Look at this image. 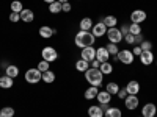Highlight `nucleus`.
I'll list each match as a JSON object with an SVG mask.
<instances>
[{"label":"nucleus","mask_w":157,"mask_h":117,"mask_svg":"<svg viewBox=\"0 0 157 117\" xmlns=\"http://www.w3.org/2000/svg\"><path fill=\"white\" fill-rule=\"evenodd\" d=\"M55 73L52 72V70H47V72H43V81L46 83V84H52L55 81Z\"/></svg>","instance_id":"25"},{"label":"nucleus","mask_w":157,"mask_h":117,"mask_svg":"<svg viewBox=\"0 0 157 117\" xmlns=\"http://www.w3.org/2000/svg\"><path fill=\"white\" fill-rule=\"evenodd\" d=\"M107 37H109V42H112V44H120L124 39L123 33L120 31V28H116V27L107 30Z\"/></svg>","instance_id":"5"},{"label":"nucleus","mask_w":157,"mask_h":117,"mask_svg":"<svg viewBox=\"0 0 157 117\" xmlns=\"http://www.w3.org/2000/svg\"><path fill=\"white\" fill-rule=\"evenodd\" d=\"M155 64H157V61H155Z\"/></svg>","instance_id":"51"},{"label":"nucleus","mask_w":157,"mask_h":117,"mask_svg":"<svg viewBox=\"0 0 157 117\" xmlns=\"http://www.w3.org/2000/svg\"><path fill=\"white\" fill-rule=\"evenodd\" d=\"M49 11L52 12V14H58V12H61V3L58 2V0H55L54 3L49 5Z\"/></svg>","instance_id":"29"},{"label":"nucleus","mask_w":157,"mask_h":117,"mask_svg":"<svg viewBox=\"0 0 157 117\" xmlns=\"http://www.w3.org/2000/svg\"><path fill=\"white\" fill-rule=\"evenodd\" d=\"M93 20H91V17H83L80 22H78V28L83 30V31H91V28H93Z\"/></svg>","instance_id":"16"},{"label":"nucleus","mask_w":157,"mask_h":117,"mask_svg":"<svg viewBox=\"0 0 157 117\" xmlns=\"http://www.w3.org/2000/svg\"><path fill=\"white\" fill-rule=\"evenodd\" d=\"M99 66H101V61H98V59H93V61H91V67L99 69Z\"/></svg>","instance_id":"43"},{"label":"nucleus","mask_w":157,"mask_h":117,"mask_svg":"<svg viewBox=\"0 0 157 117\" xmlns=\"http://www.w3.org/2000/svg\"><path fill=\"white\" fill-rule=\"evenodd\" d=\"M105 90H107L110 95H116V94H118V90H120V84H116L115 81L107 83V84H105Z\"/></svg>","instance_id":"27"},{"label":"nucleus","mask_w":157,"mask_h":117,"mask_svg":"<svg viewBox=\"0 0 157 117\" xmlns=\"http://www.w3.org/2000/svg\"><path fill=\"white\" fill-rule=\"evenodd\" d=\"M44 2H46V3H49V5H50V3H54V2H55V0H44Z\"/></svg>","instance_id":"45"},{"label":"nucleus","mask_w":157,"mask_h":117,"mask_svg":"<svg viewBox=\"0 0 157 117\" xmlns=\"http://www.w3.org/2000/svg\"><path fill=\"white\" fill-rule=\"evenodd\" d=\"M13 84H14V81H13V78H10L8 75L0 76V87L2 89H11Z\"/></svg>","instance_id":"21"},{"label":"nucleus","mask_w":157,"mask_h":117,"mask_svg":"<svg viewBox=\"0 0 157 117\" xmlns=\"http://www.w3.org/2000/svg\"><path fill=\"white\" fill-rule=\"evenodd\" d=\"M0 117H3V115H2V114H0Z\"/></svg>","instance_id":"47"},{"label":"nucleus","mask_w":157,"mask_h":117,"mask_svg":"<svg viewBox=\"0 0 157 117\" xmlns=\"http://www.w3.org/2000/svg\"><path fill=\"white\" fill-rule=\"evenodd\" d=\"M126 90H127V95H137L140 92V83L137 80H130L126 84Z\"/></svg>","instance_id":"12"},{"label":"nucleus","mask_w":157,"mask_h":117,"mask_svg":"<svg viewBox=\"0 0 157 117\" xmlns=\"http://www.w3.org/2000/svg\"><path fill=\"white\" fill-rule=\"evenodd\" d=\"M96 100L99 101V105H105V103H110L112 101V95L107 92V90H99Z\"/></svg>","instance_id":"17"},{"label":"nucleus","mask_w":157,"mask_h":117,"mask_svg":"<svg viewBox=\"0 0 157 117\" xmlns=\"http://www.w3.org/2000/svg\"><path fill=\"white\" fill-rule=\"evenodd\" d=\"M138 105H140V100H138L137 95H127V97L124 98V106H126L129 111H135V109L138 108Z\"/></svg>","instance_id":"8"},{"label":"nucleus","mask_w":157,"mask_h":117,"mask_svg":"<svg viewBox=\"0 0 157 117\" xmlns=\"http://www.w3.org/2000/svg\"><path fill=\"white\" fill-rule=\"evenodd\" d=\"M105 48L109 50V53L110 55H113V56H116L118 55V51H120V48H118V44H109V45H105Z\"/></svg>","instance_id":"34"},{"label":"nucleus","mask_w":157,"mask_h":117,"mask_svg":"<svg viewBox=\"0 0 157 117\" xmlns=\"http://www.w3.org/2000/svg\"><path fill=\"white\" fill-rule=\"evenodd\" d=\"M99 70H101L104 75H110V73L113 72V66H112V64H110L109 61H105V62H101Z\"/></svg>","instance_id":"28"},{"label":"nucleus","mask_w":157,"mask_h":117,"mask_svg":"<svg viewBox=\"0 0 157 117\" xmlns=\"http://www.w3.org/2000/svg\"><path fill=\"white\" fill-rule=\"evenodd\" d=\"M138 117H143V115H138Z\"/></svg>","instance_id":"48"},{"label":"nucleus","mask_w":157,"mask_h":117,"mask_svg":"<svg viewBox=\"0 0 157 117\" xmlns=\"http://www.w3.org/2000/svg\"><path fill=\"white\" fill-rule=\"evenodd\" d=\"M120 31L123 33V36H126V34H129V25H123V27L120 28Z\"/></svg>","instance_id":"42"},{"label":"nucleus","mask_w":157,"mask_h":117,"mask_svg":"<svg viewBox=\"0 0 157 117\" xmlns=\"http://www.w3.org/2000/svg\"><path fill=\"white\" fill-rule=\"evenodd\" d=\"M146 17H148V14L143 9H135V11H132L130 12V22L132 23H141V22H145L146 20Z\"/></svg>","instance_id":"7"},{"label":"nucleus","mask_w":157,"mask_h":117,"mask_svg":"<svg viewBox=\"0 0 157 117\" xmlns=\"http://www.w3.org/2000/svg\"><path fill=\"white\" fill-rule=\"evenodd\" d=\"M24 78L29 84H36V83H39L43 80V72H39L36 67H33V69H29L27 72H25Z\"/></svg>","instance_id":"3"},{"label":"nucleus","mask_w":157,"mask_h":117,"mask_svg":"<svg viewBox=\"0 0 157 117\" xmlns=\"http://www.w3.org/2000/svg\"><path fill=\"white\" fill-rule=\"evenodd\" d=\"M123 41H126L127 44H130V45H132V44H135V36L129 33V34H126V36H124V39H123Z\"/></svg>","instance_id":"36"},{"label":"nucleus","mask_w":157,"mask_h":117,"mask_svg":"<svg viewBox=\"0 0 157 117\" xmlns=\"http://www.w3.org/2000/svg\"><path fill=\"white\" fill-rule=\"evenodd\" d=\"M88 115L90 117H104V111L101 109L99 105H91L88 108Z\"/></svg>","instance_id":"20"},{"label":"nucleus","mask_w":157,"mask_h":117,"mask_svg":"<svg viewBox=\"0 0 157 117\" xmlns=\"http://www.w3.org/2000/svg\"><path fill=\"white\" fill-rule=\"evenodd\" d=\"M33 19H35V12L32 11V9H22L21 11V20L22 22H27V23H30V22H33Z\"/></svg>","instance_id":"18"},{"label":"nucleus","mask_w":157,"mask_h":117,"mask_svg":"<svg viewBox=\"0 0 157 117\" xmlns=\"http://www.w3.org/2000/svg\"><path fill=\"white\" fill-rule=\"evenodd\" d=\"M85 80L91 84V86H96L99 87L104 81V73L99 70V69H94V67H90L86 72H85Z\"/></svg>","instance_id":"2"},{"label":"nucleus","mask_w":157,"mask_h":117,"mask_svg":"<svg viewBox=\"0 0 157 117\" xmlns=\"http://www.w3.org/2000/svg\"><path fill=\"white\" fill-rule=\"evenodd\" d=\"M60 3H66V2H69V0H58Z\"/></svg>","instance_id":"46"},{"label":"nucleus","mask_w":157,"mask_h":117,"mask_svg":"<svg viewBox=\"0 0 157 117\" xmlns=\"http://www.w3.org/2000/svg\"><path fill=\"white\" fill-rule=\"evenodd\" d=\"M72 9V6H71V3L69 2H66V3H61V11H64V12H69Z\"/></svg>","instance_id":"39"},{"label":"nucleus","mask_w":157,"mask_h":117,"mask_svg":"<svg viewBox=\"0 0 157 117\" xmlns=\"http://www.w3.org/2000/svg\"><path fill=\"white\" fill-rule=\"evenodd\" d=\"M116 58L120 59L123 64H126V66H129V64H132L134 62V53H132V50H120L118 51V55Z\"/></svg>","instance_id":"6"},{"label":"nucleus","mask_w":157,"mask_h":117,"mask_svg":"<svg viewBox=\"0 0 157 117\" xmlns=\"http://www.w3.org/2000/svg\"><path fill=\"white\" fill-rule=\"evenodd\" d=\"M98 94H99V87H96V86H90V87L85 90L83 97H85L86 100H93V98L98 97Z\"/></svg>","instance_id":"19"},{"label":"nucleus","mask_w":157,"mask_h":117,"mask_svg":"<svg viewBox=\"0 0 157 117\" xmlns=\"http://www.w3.org/2000/svg\"><path fill=\"white\" fill-rule=\"evenodd\" d=\"M140 47H141L143 51H145V50H151V48H152V42H151V41H146V39H145V41L140 44Z\"/></svg>","instance_id":"35"},{"label":"nucleus","mask_w":157,"mask_h":117,"mask_svg":"<svg viewBox=\"0 0 157 117\" xmlns=\"http://www.w3.org/2000/svg\"><path fill=\"white\" fill-rule=\"evenodd\" d=\"M77 2H80V0H77Z\"/></svg>","instance_id":"49"},{"label":"nucleus","mask_w":157,"mask_h":117,"mask_svg":"<svg viewBox=\"0 0 157 117\" xmlns=\"http://www.w3.org/2000/svg\"><path fill=\"white\" fill-rule=\"evenodd\" d=\"M22 9H24V5H22V2H19V0H14V2L11 3V12H19L21 14Z\"/></svg>","instance_id":"31"},{"label":"nucleus","mask_w":157,"mask_h":117,"mask_svg":"<svg viewBox=\"0 0 157 117\" xmlns=\"http://www.w3.org/2000/svg\"><path fill=\"white\" fill-rule=\"evenodd\" d=\"M38 33H39V36H41V37L49 39V37H52V36H54V34L57 33V30H54V28L47 27V25H43V27L38 30Z\"/></svg>","instance_id":"15"},{"label":"nucleus","mask_w":157,"mask_h":117,"mask_svg":"<svg viewBox=\"0 0 157 117\" xmlns=\"http://www.w3.org/2000/svg\"><path fill=\"white\" fill-rule=\"evenodd\" d=\"M129 33L134 34V36H135V34H140V33H141V27H140L138 23H130V25H129Z\"/></svg>","instance_id":"33"},{"label":"nucleus","mask_w":157,"mask_h":117,"mask_svg":"<svg viewBox=\"0 0 157 117\" xmlns=\"http://www.w3.org/2000/svg\"><path fill=\"white\" fill-rule=\"evenodd\" d=\"M96 59L101 61V62H105L110 59V53H109V50L105 47H99L96 48Z\"/></svg>","instance_id":"14"},{"label":"nucleus","mask_w":157,"mask_h":117,"mask_svg":"<svg viewBox=\"0 0 157 117\" xmlns=\"http://www.w3.org/2000/svg\"><path fill=\"white\" fill-rule=\"evenodd\" d=\"M154 117H157V115H154Z\"/></svg>","instance_id":"50"},{"label":"nucleus","mask_w":157,"mask_h":117,"mask_svg":"<svg viewBox=\"0 0 157 117\" xmlns=\"http://www.w3.org/2000/svg\"><path fill=\"white\" fill-rule=\"evenodd\" d=\"M41 56H43V59L47 61V62H54V61H57V58H58V51L52 47V45H47V47H44V48L41 50Z\"/></svg>","instance_id":"4"},{"label":"nucleus","mask_w":157,"mask_h":117,"mask_svg":"<svg viewBox=\"0 0 157 117\" xmlns=\"http://www.w3.org/2000/svg\"><path fill=\"white\" fill-rule=\"evenodd\" d=\"M143 41H145V36H143L141 33H140V34H135V44H137V45H140Z\"/></svg>","instance_id":"40"},{"label":"nucleus","mask_w":157,"mask_h":117,"mask_svg":"<svg viewBox=\"0 0 157 117\" xmlns=\"http://www.w3.org/2000/svg\"><path fill=\"white\" fill-rule=\"evenodd\" d=\"M80 58L91 62L93 59H96V48L94 47H86V48H82L80 51Z\"/></svg>","instance_id":"9"},{"label":"nucleus","mask_w":157,"mask_h":117,"mask_svg":"<svg viewBox=\"0 0 157 117\" xmlns=\"http://www.w3.org/2000/svg\"><path fill=\"white\" fill-rule=\"evenodd\" d=\"M5 75H8L10 78H17V75H19V67L17 66H14V64H10V66L5 69Z\"/></svg>","instance_id":"22"},{"label":"nucleus","mask_w":157,"mask_h":117,"mask_svg":"<svg viewBox=\"0 0 157 117\" xmlns=\"http://www.w3.org/2000/svg\"><path fill=\"white\" fill-rule=\"evenodd\" d=\"M141 51H143V50H141V47H140V45H137V47H134V48H132L134 56H140V55H141Z\"/></svg>","instance_id":"41"},{"label":"nucleus","mask_w":157,"mask_h":117,"mask_svg":"<svg viewBox=\"0 0 157 117\" xmlns=\"http://www.w3.org/2000/svg\"><path fill=\"white\" fill-rule=\"evenodd\" d=\"M116 95H118V98H123V100H124V98L127 97V90H126V87H124V89L120 87V90H118V94H116Z\"/></svg>","instance_id":"38"},{"label":"nucleus","mask_w":157,"mask_h":117,"mask_svg":"<svg viewBox=\"0 0 157 117\" xmlns=\"http://www.w3.org/2000/svg\"><path fill=\"white\" fill-rule=\"evenodd\" d=\"M155 112H157V108H155L154 103H146V105L141 108V115L143 117H154Z\"/></svg>","instance_id":"13"},{"label":"nucleus","mask_w":157,"mask_h":117,"mask_svg":"<svg viewBox=\"0 0 157 117\" xmlns=\"http://www.w3.org/2000/svg\"><path fill=\"white\" fill-rule=\"evenodd\" d=\"M107 27H105V23L104 22H98L93 25V28H91V33L94 34V37H102L104 34H107Z\"/></svg>","instance_id":"10"},{"label":"nucleus","mask_w":157,"mask_h":117,"mask_svg":"<svg viewBox=\"0 0 157 117\" xmlns=\"http://www.w3.org/2000/svg\"><path fill=\"white\" fill-rule=\"evenodd\" d=\"M96 42V37L91 31H83V30H78V33L74 37V44L78 48H86V47H93Z\"/></svg>","instance_id":"1"},{"label":"nucleus","mask_w":157,"mask_h":117,"mask_svg":"<svg viewBox=\"0 0 157 117\" xmlns=\"http://www.w3.org/2000/svg\"><path fill=\"white\" fill-rule=\"evenodd\" d=\"M102 22L105 23V27H107V28H115V27H116V23H118V19H116L115 16H105Z\"/></svg>","instance_id":"26"},{"label":"nucleus","mask_w":157,"mask_h":117,"mask_svg":"<svg viewBox=\"0 0 157 117\" xmlns=\"http://www.w3.org/2000/svg\"><path fill=\"white\" fill-rule=\"evenodd\" d=\"M0 66H2V67H5V69H6V67H8V66H10V64H8V62H6V61H5V59H3V61H2V62H0Z\"/></svg>","instance_id":"44"},{"label":"nucleus","mask_w":157,"mask_h":117,"mask_svg":"<svg viewBox=\"0 0 157 117\" xmlns=\"http://www.w3.org/2000/svg\"><path fill=\"white\" fill-rule=\"evenodd\" d=\"M0 114H2L3 117H13L16 114V111H14V108H11V106H5V108H2Z\"/></svg>","instance_id":"32"},{"label":"nucleus","mask_w":157,"mask_h":117,"mask_svg":"<svg viewBox=\"0 0 157 117\" xmlns=\"http://www.w3.org/2000/svg\"><path fill=\"white\" fill-rule=\"evenodd\" d=\"M90 69V62L88 61H85V59H78L77 62H75V70H78V72H86Z\"/></svg>","instance_id":"24"},{"label":"nucleus","mask_w":157,"mask_h":117,"mask_svg":"<svg viewBox=\"0 0 157 117\" xmlns=\"http://www.w3.org/2000/svg\"><path fill=\"white\" fill-rule=\"evenodd\" d=\"M140 61L143 66H151V64L154 62V53H152V50H145V51H141V55L138 56Z\"/></svg>","instance_id":"11"},{"label":"nucleus","mask_w":157,"mask_h":117,"mask_svg":"<svg viewBox=\"0 0 157 117\" xmlns=\"http://www.w3.org/2000/svg\"><path fill=\"white\" fill-rule=\"evenodd\" d=\"M36 69H38L39 72H47V70H50V62H47V61L41 59V61L38 62V66H36Z\"/></svg>","instance_id":"30"},{"label":"nucleus","mask_w":157,"mask_h":117,"mask_svg":"<svg viewBox=\"0 0 157 117\" xmlns=\"http://www.w3.org/2000/svg\"><path fill=\"white\" fill-rule=\"evenodd\" d=\"M21 20V14H19V12H11V14H10V22H19Z\"/></svg>","instance_id":"37"},{"label":"nucleus","mask_w":157,"mask_h":117,"mask_svg":"<svg viewBox=\"0 0 157 117\" xmlns=\"http://www.w3.org/2000/svg\"><path fill=\"white\" fill-rule=\"evenodd\" d=\"M104 117H123V112L118 106H113V108H109L104 112Z\"/></svg>","instance_id":"23"}]
</instances>
